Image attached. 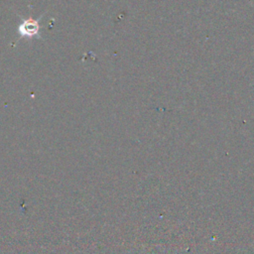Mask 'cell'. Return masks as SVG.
<instances>
[{
    "mask_svg": "<svg viewBox=\"0 0 254 254\" xmlns=\"http://www.w3.org/2000/svg\"><path fill=\"white\" fill-rule=\"evenodd\" d=\"M41 17L39 19H23L22 23L18 26V33L21 37H40L39 36V30H40V21Z\"/></svg>",
    "mask_w": 254,
    "mask_h": 254,
    "instance_id": "1",
    "label": "cell"
}]
</instances>
